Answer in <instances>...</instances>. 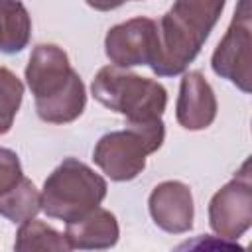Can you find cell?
<instances>
[{
    "label": "cell",
    "mask_w": 252,
    "mask_h": 252,
    "mask_svg": "<svg viewBox=\"0 0 252 252\" xmlns=\"http://www.w3.org/2000/svg\"><path fill=\"white\" fill-rule=\"evenodd\" d=\"M106 191L108 185L100 173L77 158H67L43 183L39 193L41 211L67 224L100 207Z\"/></svg>",
    "instance_id": "3"
},
{
    "label": "cell",
    "mask_w": 252,
    "mask_h": 252,
    "mask_svg": "<svg viewBox=\"0 0 252 252\" xmlns=\"http://www.w3.org/2000/svg\"><path fill=\"white\" fill-rule=\"evenodd\" d=\"M91 93L102 106L126 116L128 122L158 120L167 106V91L161 83L116 65L98 69Z\"/></svg>",
    "instance_id": "4"
},
{
    "label": "cell",
    "mask_w": 252,
    "mask_h": 252,
    "mask_svg": "<svg viewBox=\"0 0 252 252\" xmlns=\"http://www.w3.org/2000/svg\"><path fill=\"white\" fill-rule=\"evenodd\" d=\"M24 98L22 79L8 67H0V136L8 134Z\"/></svg>",
    "instance_id": "15"
},
{
    "label": "cell",
    "mask_w": 252,
    "mask_h": 252,
    "mask_svg": "<svg viewBox=\"0 0 252 252\" xmlns=\"http://www.w3.org/2000/svg\"><path fill=\"white\" fill-rule=\"evenodd\" d=\"M85 2L98 12H110V10H116L124 4V0H85Z\"/></svg>",
    "instance_id": "17"
},
{
    "label": "cell",
    "mask_w": 252,
    "mask_h": 252,
    "mask_svg": "<svg viewBox=\"0 0 252 252\" xmlns=\"http://www.w3.org/2000/svg\"><path fill=\"white\" fill-rule=\"evenodd\" d=\"M217 96L209 81L199 71L183 75L175 104V118L181 128L197 132L209 128L217 118Z\"/></svg>",
    "instance_id": "10"
},
{
    "label": "cell",
    "mask_w": 252,
    "mask_h": 252,
    "mask_svg": "<svg viewBox=\"0 0 252 252\" xmlns=\"http://www.w3.org/2000/svg\"><path fill=\"white\" fill-rule=\"evenodd\" d=\"M124 2H128V0H124Z\"/></svg>",
    "instance_id": "18"
},
{
    "label": "cell",
    "mask_w": 252,
    "mask_h": 252,
    "mask_svg": "<svg viewBox=\"0 0 252 252\" xmlns=\"http://www.w3.org/2000/svg\"><path fill=\"white\" fill-rule=\"evenodd\" d=\"M39 211H41L39 191L35 189L33 181L28 179L26 175L14 189H10L6 195L0 197V215L12 222L20 224L28 219H33Z\"/></svg>",
    "instance_id": "14"
},
{
    "label": "cell",
    "mask_w": 252,
    "mask_h": 252,
    "mask_svg": "<svg viewBox=\"0 0 252 252\" xmlns=\"http://www.w3.org/2000/svg\"><path fill=\"white\" fill-rule=\"evenodd\" d=\"M158 22L152 18H132L112 26L104 37V53L116 67L152 65L158 55Z\"/></svg>",
    "instance_id": "8"
},
{
    "label": "cell",
    "mask_w": 252,
    "mask_h": 252,
    "mask_svg": "<svg viewBox=\"0 0 252 252\" xmlns=\"http://www.w3.org/2000/svg\"><path fill=\"white\" fill-rule=\"evenodd\" d=\"M165 138L161 118L150 122H128L124 130L104 134L94 150L93 161L112 181H130L146 167V158L158 152Z\"/></svg>",
    "instance_id": "5"
},
{
    "label": "cell",
    "mask_w": 252,
    "mask_h": 252,
    "mask_svg": "<svg viewBox=\"0 0 252 252\" xmlns=\"http://www.w3.org/2000/svg\"><path fill=\"white\" fill-rule=\"evenodd\" d=\"M226 0H175L158 22V55L150 65L158 77L181 75L195 61Z\"/></svg>",
    "instance_id": "2"
},
{
    "label": "cell",
    "mask_w": 252,
    "mask_h": 252,
    "mask_svg": "<svg viewBox=\"0 0 252 252\" xmlns=\"http://www.w3.org/2000/svg\"><path fill=\"white\" fill-rule=\"evenodd\" d=\"M213 71L242 93L252 89V0H238L230 26L211 57Z\"/></svg>",
    "instance_id": "6"
},
{
    "label": "cell",
    "mask_w": 252,
    "mask_h": 252,
    "mask_svg": "<svg viewBox=\"0 0 252 252\" xmlns=\"http://www.w3.org/2000/svg\"><path fill=\"white\" fill-rule=\"evenodd\" d=\"M14 248L18 252H33V250H71L65 234L55 230L53 226L45 224L43 220L28 219L20 222V228L16 232Z\"/></svg>",
    "instance_id": "13"
},
{
    "label": "cell",
    "mask_w": 252,
    "mask_h": 252,
    "mask_svg": "<svg viewBox=\"0 0 252 252\" xmlns=\"http://www.w3.org/2000/svg\"><path fill=\"white\" fill-rule=\"evenodd\" d=\"M211 230L224 242H236L252 224V179L246 159L236 175L209 203Z\"/></svg>",
    "instance_id": "7"
},
{
    "label": "cell",
    "mask_w": 252,
    "mask_h": 252,
    "mask_svg": "<svg viewBox=\"0 0 252 252\" xmlns=\"http://www.w3.org/2000/svg\"><path fill=\"white\" fill-rule=\"evenodd\" d=\"M26 83L35 100V112L43 122L69 124L87 106V89L71 67L63 47L39 43L26 65Z\"/></svg>",
    "instance_id": "1"
},
{
    "label": "cell",
    "mask_w": 252,
    "mask_h": 252,
    "mask_svg": "<svg viewBox=\"0 0 252 252\" xmlns=\"http://www.w3.org/2000/svg\"><path fill=\"white\" fill-rule=\"evenodd\" d=\"M148 209L156 226L169 234H183L193 228V193L183 181L169 179L156 185L150 193Z\"/></svg>",
    "instance_id": "9"
},
{
    "label": "cell",
    "mask_w": 252,
    "mask_h": 252,
    "mask_svg": "<svg viewBox=\"0 0 252 252\" xmlns=\"http://www.w3.org/2000/svg\"><path fill=\"white\" fill-rule=\"evenodd\" d=\"M32 35V18L20 0H0V51L20 53L28 47Z\"/></svg>",
    "instance_id": "12"
},
{
    "label": "cell",
    "mask_w": 252,
    "mask_h": 252,
    "mask_svg": "<svg viewBox=\"0 0 252 252\" xmlns=\"http://www.w3.org/2000/svg\"><path fill=\"white\" fill-rule=\"evenodd\" d=\"M120 228L116 217L102 207L93 209L79 220L67 222L65 238L71 250H106L118 242Z\"/></svg>",
    "instance_id": "11"
},
{
    "label": "cell",
    "mask_w": 252,
    "mask_h": 252,
    "mask_svg": "<svg viewBox=\"0 0 252 252\" xmlns=\"http://www.w3.org/2000/svg\"><path fill=\"white\" fill-rule=\"evenodd\" d=\"M24 177L20 158L10 148H0V197L14 189Z\"/></svg>",
    "instance_id": "16"
}]
</instances>
